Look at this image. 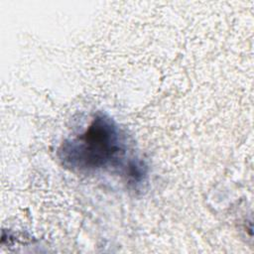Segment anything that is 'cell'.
I'll list each match as a JSON object with an SVG mask.
<instances>
[{
    "label": "cell",
    "instance_id": "2",
    "mask_svg": "<svg viewBox=\"0 0 254 254\" xmlns=\"http://www.w3.org/2000/svg\"><path fill=\"white\" fill-rule=\"evenodd\" d=\"M124 175L130 184H141L147 176V166L139 159H130L124 167Z\"/></svg>",
    "mask_w": 254,
    "mask_h": 254
},
{
    "label": "cell",
    "instance_id": "1",
    "mask_svg": "<svg viewBox=\"0 0 254 254\" xmlns=\"http://www.w3.org/2000/svg\"><path fill=\"white\" fill-rule=\"evenodd\" d=\"M126 137L108 115L96 114L80 134L64 140L58 149L61 164L72 172L92 173L121 164Z\"/></svg>",
    "mask_w": 254,
    "mask_h": 254
}]
</instances>
